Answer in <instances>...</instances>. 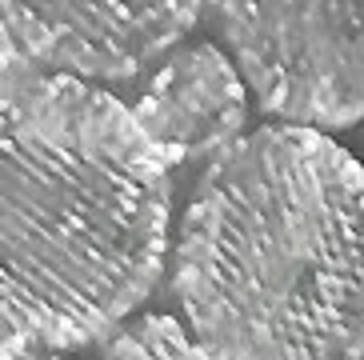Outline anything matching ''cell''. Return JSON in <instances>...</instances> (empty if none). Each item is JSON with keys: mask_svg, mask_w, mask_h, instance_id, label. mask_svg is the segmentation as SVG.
Here are the masks:
<instances>
[{"mask_svg": "<svg viewBox=\"0 0 364 360\" xmlns=\"http://www.w3.org/2000/svg\"><path fill=\"white\" fill-rule=\"evenodd\" d=\"M100 360H200V349L184 320L144 312L117 324V332H108Z\"/></svg>", "mask_w": 364, "mask_h": 360, "instance_id": "cell-6", "label": "cell"}, {"mask_svg": "<svg viewBox=\"0 0 364 360\" xmlns=\"http://www.w3.org/2000/svg\"><path fill=\"white\" fill-rule=\"evenodd\" d=\"M245 73L216 44H193L152 73L136 100V120L168 164L225 152L248 120Z\"/></svg>", "mask_w": 364, "mask_h": 360, "instance_id": "cell-5", "label": "cell"}, {"mask_svg": "<svg viewBox=\"0 0 364 360\" xmlns=\"http://www.w3.org/2000/svg\"><path fill=\"white\" fill-rule=\"evenodd\" d=\"M260 108L304 128L364 117V0H216Z\"/></svg>", "mask_w": 364, "mask_h": 360, "instance_id": "cell-3", "label": "cell"}, {"mask_svg": "<svg viewBox=\"0 0 364 360\" xmlns=\"http://www.w3.org/2000/svg\"><path fill=\"white\" fill-rule=\"evenodd\" d=\"M208 0H0L9 48L80 80H124L193 32Z\"/></svg>", "mask_w": 364, "mask_h": 360, "instance_id": "cell-4", "label": "cell"}, {"mask_svg": "<svg viewBox=\"0 0 364 360\" xmlns=\"http://www.w3.org/2000/svg\"><path fill=\"white\" fill-rule=\"evenodd\" d=\"M176 300L200 360H364V169L304 125L232 140L184 204Z\"/></svg>", "mask_w": 364, "mask_h": 360, "instance_id": "cell-1", "label": "cell"}, {"mask_svg": "<svg viewBox=\"0 0 364 360\" xmlns=\"http://www.w3.org/2000/svg\"><path fill=\"white\" fill-rule=\"evenodd\" d=\"M0 144L4 344L112 332L161 280L172 164L132 108L65 73L4 96Z\"/></svg>", "mask_w": 364, "mask_h": 360, "instance_id": "cell-2", "label": "cell"}, {"mask_svg": "<svg viewBox=\"0 0 364 360\" xmlns=\"http://www.w3.org/2000/svg\"><path fill=\"white\" fill-rule=\"evenodd\" d=\"M4 360H60L56 352L44 349H21V344H4Z\"/></svg>", "mask_w": 364, "mask_h": 360, "instance_id": "cell-7", "label": "cell"}]
</instances>
